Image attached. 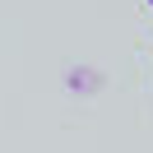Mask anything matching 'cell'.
<instances>
[{
	"label": "cell",
	"mask_w": 153,
	"mask_h": 153,
	"mask_svg": "<svg viewBox=\"0 0 153 153\" xmlns=\"http://www.w3.org/2000/svg\"><path fill=\"white\" fill-rule=\"evenodd\" d=\"M144 5H149V10H153V0H144Z\"/></svg>",
	"instance_id": "6da1fadb"
}]
</instances>
